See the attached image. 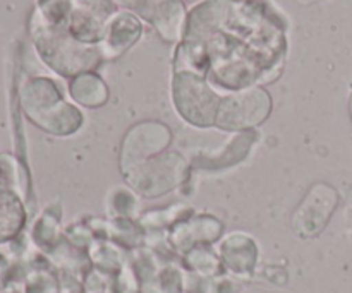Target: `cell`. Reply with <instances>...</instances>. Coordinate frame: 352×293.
Segmentation results:
<instances>
[{
  "label": "cell",
  "instance_id": "6da1fadb",
  "mask_svg": "<svg viewBox=\"0 0 352 293\" xmlns=\"http://www.w3.org/2000/svg\"><path fill=\"white\" fill-rule=\"evenodd\" d=\"M175 71L210 75L215 84L246 89L280 72L284 24L261 0H206L189 16Z\"/></svg>",
  "mask_w": 352,
  "mask_h": 293
},
{
  "label": "cell",
  "instance_id": "7a4b0ae2",
  "mask_svg": "<svg viewBox=\"0 0 352 293\" xmlns=\"http://www.w3.org/2000/svg\"><path fill=\"white\" fill-rule=\"evenodd\" d=\"M31 34L45 64L65 78L89 72L103 58L100 47L79 43L65 27L48 26L36 16L33 17Z\"/></svg>",
  "mask_w": 352,
  "mask_h": 293
},
{
  "label": "cell",
  "instance_id": "3957f363",
  "mask_svg": "<svg viewBox=\"0 0 352 293\" xmlns=\"http://www.w3.org/2000/svg\"><path fill=\"white\" fill-rule=\"evenodd\" d=\"M21 99L26 115L48 132L71 134L82 122L81 113L64 102L57 84L47 78L30 79L24 84Z\"/></svg>",
  "mask_w": 352,
  "mask_h": 293
},
{
  "label": "cell",
  "instance_id": "277c9868",
  "mask_svg": "<svg viewBox=\"0 0 352 293\" xmlns=\"http://www.w3.org/2000/svg\"><path fill=\"white\" fill-rule=\"evenodd\" d=\"M172 89L175 108L186 120L195 126H210L215 122L222 99L203 75L192 71H175Z\"/></svg>",
  "mask_w": 352,
  "mask_h": 293
},
{
  "label": "cell",
  "instance_id": "5b68a950",
  "mask_svg": "<svg viewBox=\"0 0 352 293\" xmlns=\"http://www.w3.org/2000/svg\"><path fill=\"white\" fill-rule=\"evenodd\" d=\"M270 96L265 89H239L220 102L215 124L222 129H246L263 122L270 113Z\"/></svg>",
  "mask_w": 352,
  "mask_h": 293
},
{
  "label": "cell",
  "instance_id": "8992f818",
  "mask_svg": "<svg viewBox=\"0 0 352 293\" xmlns=\"http://www.w3.org/2000/svg\"><path fill=\"white\" fill-rule=\"evenodd\" d=\"M113 3L136 12L165 41H179L184 33L186 7L182 0H113Z\"/></svg>",
  "mask_w": 352,
  "mask_h": 293
},
{
  "label": "cell",
  "instance_id": "52a82bcc",
  "mask_svg": "<svg viewBox=\"0 0 352 293\" xmlns=\"http://www.w3.org/2000/svg\"><path fill=\"white\" fill-rule=\"evenodd\" d=\"M113 14V0H74L65 30L79 43L100 47L105 36L107 24Z\"/></svg>",
  "mask_w": 352,
  "mask_h": 293
},
{
  "label": "cell",
  "instance_id": "ba28073f",
  "mask_svg": "<svg viewBox=\"0 0 352 293\" xmlns=\"http://www.w3.org/2000/svg\"><path fill=\"white\" fill-rule=\"evenodd\" d=\"M143 33L140 19L131 12H116L109 21L100 48L103 58H116L129 50Z\"/></svg>",
  "mask_w": 352,
  "mask_h": 293
},
{
  "label": "cell",
  "instance_id": "9c48e42d",
  "mask_svg": "<svg viewBox=\"0 0 352 293\" xmlns=\"http://www.w3.org/2000/svg\"><path fill=\"white\" fill-rule=\"evenodd\" d=\"M69 93L74 102L89 108L102 106L109 99V88L95 72H82L76 75L69 84Z\"/></svg>",
  "mask_w": 352,
  "mask_h": 293
},
{
  "label": "cell",
  "instance_id": "30bf717a",
  "mask_svg": "<svg viewBox=\"0 0 352 293\" xmlns=\"http://www.w3.org/2000/svg\"><path fill=\"white\" fill-rule=\"evenodd\" d=\"M24 213L21 202L10 192H0V242L12 239L21 230Z\"/></svg>",
  "mask_w": 352,
  "mask_h": 293
},
{
  "label": "cell",
  "instance_id": "8fae6325",
  "mask_svg": "<svg viewBox=\"0 0 352 293\" xmlns=\"http://www.w3.org/2000/svg\"><path fill=\"white\" fill-rule=\"evenodd\" d=\"M72 7H74V0H38V10L34 16L48 26L65 27Z\"/></svg>",
  "mask_w": 352,
  "mask_h": 293
},
{
  "label": "cell",
  "instance_id": "7c38bea8",
  "mask_svg": "<svg viewBox=\"0 0 352 293\" xmlns=\"http://www.w3.org/2000/svg\"><path fill=\"white\" fill-rule=\"evenodd\" d=\"M299 2H305V3H309V2H316V0H299Z\"/></svg>",
  "mask_w": 352,
  "mask_h": 293
},
{
  "label": "cell",
  "instance_id": "4fadbf2b",
  "mask_svg": "<svg viewBox=\"0 0 352 293\" xmlns=\"http://www.w3.org/2000/svg\"><path fill=\"white\" fill-rule=\"evenodd\" d=\"M351 113H352V98H351Z\"/></svg>",
  "mask_w": 352,
  "mask_h": 293
},
{
  "label": "cell",
  "instance_id": "5bb4252c",
  "mask_svg": "<svg viewBox=\"0 0 352 293\" xmlns=\"http://www.w3.org/2000/svg\"><path fill=\"white\" fill-rule=\"evenodd\" d=\"M189 2H195V0H189Z\"/></svg>",
  "mask_w": 352,
  "mask_h": 293
}]
</instances>
